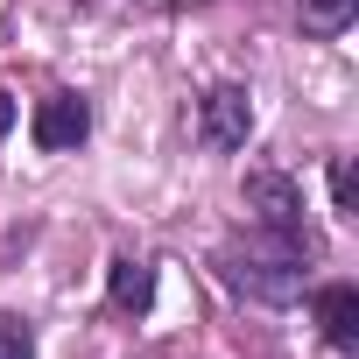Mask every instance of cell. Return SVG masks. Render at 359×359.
I'll return each instance as SVG.
<instances>
[{
  "label": "cell",
  "mask_w": 359,
  "mask_h": 359,
  "mask_svg": "<svg viewBox=\"0 0 359 359\" xmlns=\"http://www.w3.org/2000/svg\"><path fill=\"white\" fill-rule=\"evenodd\" d=\"M247 134H254V99L240 85H212L198 99V141L205 148H247Z\"/></svg>",
  "instance_id": "cell-3"
},
{
  "label": "cell",
  "mask_w": 359,
  "mask_h": 359,
  "mask_svg": "<svg viewBox=\"0 0 359 359\" xmlns=\"http://www.w3.org/2000/svg\"><path fill=\"white\" fill-rule=\"evenodd\" d=\"M0 359H36V331L22 317H0Z\"/></svg>",
  "instance_id": "cell-9"
},
{
  "label": "cell",
  "mask_w": 359,
  "mask_h": 359,
  "mask_svg": "<svg viewBox=\"0 0 359 359\" xmlns=\"http://www.w3.org/2000/svg\"><path fill=\"white\" fill-rule=\"evenodd\" d=\"M106 296H113V310H148L155 303V268L148 261H134V254H120L113 268H106Z\"/></svg>",
  "instance_id": "cell-6"
},
{
  "label": "cell",
  "mask_w": 359,
  "mask_h": 359,
  "mask_svg": "<svg viewBox=\"0 0 359 359\" xmlns=\"http://www.w3.org/2000/svg\"><path fill=\"white\" fill-rule=\"evenodd\" d=\"M29 134H36V148H50V155H64V148H78V141L92 134V106H85L78 92H50V99L36 106V120H29Z\"/></svg>",
  "instance_id": "cell-4"
},
{
  "label": "cell",
  "mask_w": 359,
  "mask_h": 359,
  "mask_svg": "<svg viewBox=\"0 0 359 359\" xmlns=\"http://www.w3.org/2000/svg\"><path fill=\"white\" fill-rule=\"evenodd\" d=\"M317 331H324V345H338V352L359 345V289H352V282L317 289Z\"/></svg>",
  "instance_id": "cell-5"
},
{
  "label": "cell",
  "mask_w": 359,
  "mask_h": 359,
  "mask_svg": "<svg viewBox=\"0 0 359 359\" xmlns=\"http://www.w3.org/2000/svg\"><path fill=\"white\" fill-rule=\"evenodd\" d=\"M8 127H15V99H8V92H0V134H8Z\"/></svg>",
  "instance_id": "cell-10"
},
{
  "label": "cell",
  "mask_w": 359,
  "mask_h": 359,
  "mask_svg": "<svg viewBox=\"0 0 359 359\" xmlns=\"http://www.w3.org/2000/svg\"><path fill=\"white\" fill-rule=\"evenodd\" d=\"M240 205H247V226H261V233L296 240V247L317 254V233H310V219H303V184H296V176H282V169H247Z\"/></svg>",
  "instance_id": "cell-2"
},
{
  "label": "cell",
  "mask_w": 359,
  "mask_h": 359,
  "mask_svg": "<svg viewBox=\"0 0 359 359\" xmlns=\"http://www.w3.org/2000/svg\"><path fill=\"white\" fill-rule=\"evenodd\" d=\"M331 205H338V219H359V176H352V162H331Z\"/></svg>",
  "instance_id": "cell-8"
},
{
  "label": "cell",
  "mask_w": 359,
  "mask_h": 359,
  "mask_svg": "<svg viewBox=\"0 0 359 359\" xmlns=\"http://www.w3.org/2000/svg\"><path fill=\"white\" fill-rule=\"evenodd\" d=\"M352 15H359V0H303L310 36H338V29H352Z\"/></svg>",
  "instance_id": "cell-7"
},
{
  "label": "cell",
  "mask_w": 359,
  "mask_h": 359,
  "mask_svg": "<svg viewBox=\"0 0 359 359\" xmlns=\"http://www.w3.org/2000/svg\"><path fill=\"white\" fill-rule=\"evenodd\" d=\"M303 261H310V247L275 240V233H261V226H247V240L219 247V275H226L240 296H254V303H296V296H303V275H310Z\"/></svg>",
  "instance_id": "cell-1"
}]
</instances>
